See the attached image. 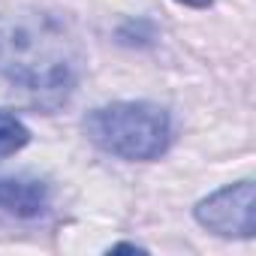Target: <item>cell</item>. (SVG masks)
<instances>
[{
  "label": "cell",
  "mask_w": 256,
  "mask_h": 256,
  "mask_svg": "<svg viewBox=\"0 0 256 256\" xmlns=\"http://www.w3.org/2000/svg\"><path fill=\"white\" fill-rule=\"evenodd\" d=\"M30 142V130L12 114V112H0V160L12 157Z\"/></svg>",
  "instance_id": "5"
},
{
  "label": "cell",
  "mask_w": 256,
  "mask_h": 256,
  "mask_svg": "<svg viewBox=\"0 0 256 256\" xmlns=\"http://www.w3.org/2000/svg\"><path fill=\"white\" fill-rule=\"evenodd\" d=\"M253 202H256L253 181H238L202 199L193 208V214L199 226H205L220 238H253V229H256Z\"/></svg>",
  "instance_id": "3"
},
{
  "label": "cell",
  "mask_w": 256,
  "mask_h": 256,
  "mask_svg": "<svg viewBox=\"0 0 256 256\" xmlns=\"http://www.w3.org/2000/svg\"><path fill=\"white\" fill-rule=\"evenodd\" d=\"M178 4H184V6H196V10H205V6H211V0H178Z\"/></svg>",
  "instance_id": "6"
},
{
  "label": "cell",
  "mask_w": 256,
  "mask_h": 256,
  "mask_svg": "<svg viewBox=\"0 0 256 256\" xmlns=\"http://www.w3.org/2000/svg\"><path fill=\"white\" fill-rule=\"evenodd\" d=\"M88 139L120 160H157L172 145V118L157 102H112L84 118Z\"/></svg>",
  "instance_id": "2"
},
{
  "label": "cell",
  "mask_w": 256,
  "mask_h": 256,
  "mask_svg": "<svg viewBox=\"0 0 256 256\" xmlns=\"http://www.w3.org/2000/svg\"><path fill=\"white\" fill-rule=\"evenodd\" d=\"M52 205V190L42 178L16 175V178H0V208L12 217L30 220L46 214Z\"/></svg>",
  "instance_id": "4"
},
{
  "label": "cell",
  "mask_w": 256,
  "mask_h": 256,
  "mask_svg": "<svg viewBox=\"0 0 256 256\" xmlns=\"http://www.w3.org/2000/svg\"><path fill=\"white\" fill-rule=\"evenodd\" d=\"M78 42L66 22L46 10L0 16V112L52 114L78 84Z\"/></svg>",
  "instance_id": "1"
}]
</instances>
